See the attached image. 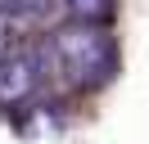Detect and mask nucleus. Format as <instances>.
Here are the masks:
<instances>
[{"mask_svg": "<svg viewBox=\"0 0 149 144\" xmlns=\"http://www.w3.org/2000/svg\"><path fill=\"white\" fill-rule=\"evenodd\" d=\"M45 68L63 81L68 90H100L118 68V50L104 23H63L50 32L41 50Z\"/></svg>", "mask_w": 149, "mask_h": 144, "instance_id": "f257e3e1", "label": "nucleus"}, {"mask_svg": "<svg viewBox=\"0 0 149 144\" xmlns=\"http://www.w3.org/2000/svg\"><path fill=\"white\" fill-rule=\"evenodd\" d=\"M41 68L45 59L32 50H9V59L0 63V104L14 108V104H27L41 86Z\"/></svg>", "mask_w": 149, "mask_h": 144, "instance_id": "f03ea898", "label": "nucleus"}, {"mask_svg": "<svg viewBox=\"0 0 149 144\" xmlns=\"http://www.w3.org/2000/svg\"><path fill=\"white\" fill-rule=\"evenodd\" d=\"M113 0H63V14L72 23H109L113 18Z\"/></svg>", "mask_w": 149, "mask_h": 144, "instance_id": "7ed1b4c3", "label": "nucleus"}, {"mask_svg": "<svg viewBox=\"0 0 149 144\" xmlns=\"http://www.w3.org/2000/svg\"><path fill=\"white\" fill-rule=\"evenodd\" d=\"M9 50H14V36H9V23H5V14H0V63L9 59Z\"/></svg>", "mask_w": 149, "mask_h": 144, "instance_id": "20e7f679", "label": "nucleus"}, {"mask_svg": "<svg viewBox=\"0 0 149 144\" xmlns=\"http://www.w3.org/2000/svg\"><path fill=\"white\" fill-rule=\"evenodd\" d=\"M27 0H0V14H14V9H23Z\"/></svg>", "mask_w": 149, "mask_h": 144, "instance_id": "39448f33", "label": "nucleus"}]
</instances>
